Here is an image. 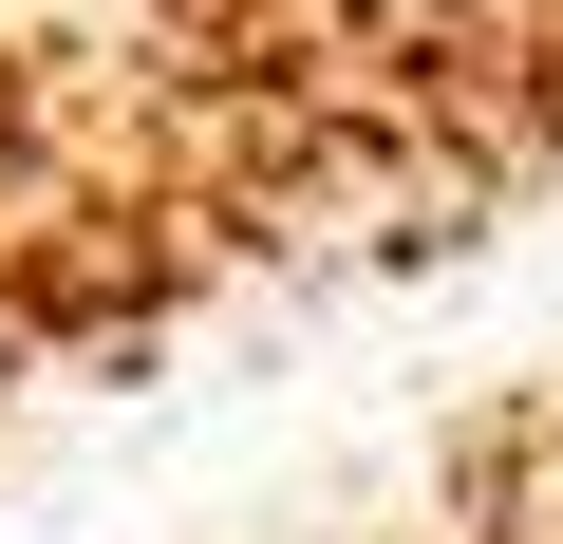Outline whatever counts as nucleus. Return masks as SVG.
Segmentation results:
<instances>
[{"instance_id": "f257e3e1", "label": "nucleus", "mask_w": 563, "mask_h": 544, "mask_svg": "<svg viewBox=\"0 0 563 544\" xmlns=\"http://www.w3.org/2000/svg\"><path fill=\"white\" fill-rule=\"evenodd\" d=\"M0 376H20V320H0Z\"/></svg>"}]
</instances>
